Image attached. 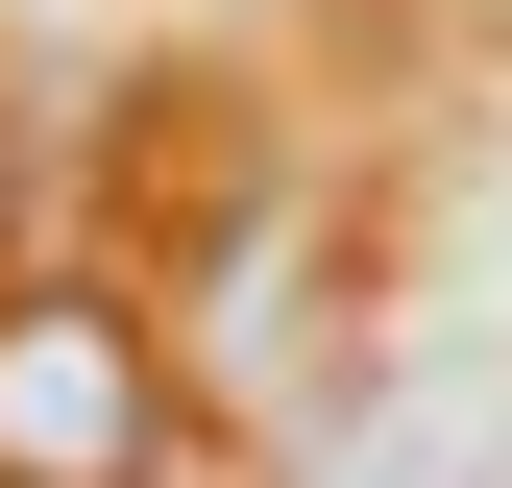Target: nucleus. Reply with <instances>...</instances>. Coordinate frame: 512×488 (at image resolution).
<instances>
[{
    "instance_id": "obj_1",
    "label": "nucleus",
    "mask_w": 512,
    "mask_h": 488,
    "mask_svg": "<svg viewBox=\"0 0 512 488\" xmlns=\"http://www.w3.org/2000/svg\"><path fill=\"white\" fill-rule=\"evenodd\" d=\"M196 391L98 269H0V488H171Z\"/></svg>"
}]
</instances>
